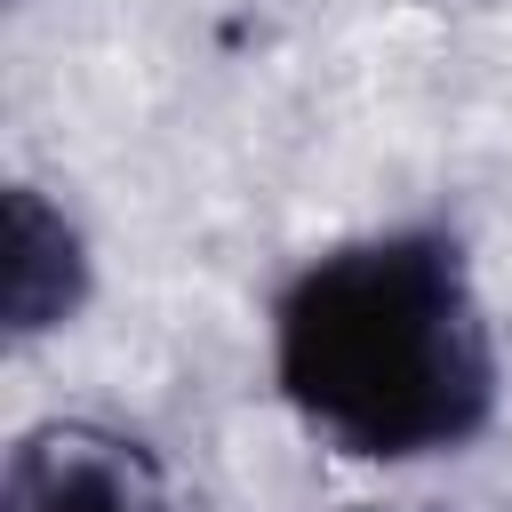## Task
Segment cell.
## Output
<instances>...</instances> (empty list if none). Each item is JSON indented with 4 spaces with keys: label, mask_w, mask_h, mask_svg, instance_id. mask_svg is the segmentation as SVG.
Masks as SVG:
<instances>
[{
    "label": "cell",
    "mask_w": 512,
    "mask_h": 512,
    "mask_svg": "<svg viewBox=\"0 0 512 512\" xmlns=\"http://www.w3.org/2000/svg\"><path fill=\"white\" fill-rule=\"evenodd\" d=\"M280 400L360 464H416L496 424V336L448 232H368L312 256L272 312Z\"/></svg>",
    "instance_id": "obj_1"
},
{
    "label": "cell",
    "mask_w": 512,
    "mask_h": 512,
    "mask_svg": "<svg viewBox=\"0 0 512 512\" xmlns=\"http://www.w3.org/2000/svg\"><path fill=\"white\" fill-rule=\"evenodd\" d=\"M0 512H168V480L144 440L104 424H32L8 448Z\"/></svg>",
    "instance_id": "obj_2"
},
{
    "label": "cell",
    "mask_w": 512,
    "mask_h": 512,
    "mask_svg": "<svg viewBox=\"0 0 512 512\" xmlns=\"http://www.w3.org/2000/svg\"><path fill=\"white\" fill-rule=\"evenodd\" d=\"M80 296H88V248H80V232L32 184H8V264H0L8 336L64 328L80 312Z\"/></svg>",
    "instance_id": "obj_3"
}]
</instances>
